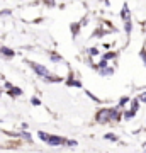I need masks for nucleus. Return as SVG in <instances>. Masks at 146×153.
Listing matches in <instances>:
<instances>
[{
  "label": "nucleus",
  "mask_w": 146,
  "mask_h": 153,
  "mask_svg": "<svg viewBox=\"0 0 146 153\" xmlns=\"http://www.w3.org/2000/svg\"><path fill=\"white\" fill-rule=\"evenodd\" d=\"M27 65L31 66V70L39 76V78H43L44 82H49V83H60V82H65V78L58 73H53V71H49L48 68L38 61H27Z\"/></svg>",
  "instance_id": "obj_1"
},
{
  "label": "nucleus",
  "mask_w": 146,
  "mask_h": 153,
  "mask_svg": "<svg viewBox=\"0 0 146 153\" xmlns=\"http://www.w3.org/2000/svg\"><path fill=\"white\" fill-rule=\"evenodd\" d=\"M38 138L44 143V145L53 146V148L65 146V143H66V138L58 136V134H51V133H44V131H38Z\"/></svg>",
  "instance_id": "obj_2"
},
{
  "label": "nucleus",
  "mask_w": 146,
  "mask_h": 153,
  "mask_svg": "<svg viewBox=\"0 0 146 153\" xmlns=\"http://www.w3.org/2000/svg\"><path fill=\"white\" fill-rule=\"evenodd\" d=\"M97 124H112V107H102L95 114Z\"/></svg>",
  "instance_id": "obj_3"
},
{
  "label": "nucleus",
  "mask_w": 146,
  "mask_h": 153,
  "mask_svg": "<svg viewBox=\"0 0 146 153\" xmlns=\"http://www.w3.org/2000/svg\"><path fill=\"white\" fill-rule=\"evenodd\" d=\"M65 82H66V85H68V87L82 88V82H80V78H78V75H76V73H73V71H70V73L66 75Z\"/></svg>",
  "instance_id": "obj_4"
},
{
  "label": "nucleus",
  "mask_w": 146,
  "mask_h": 153,
  "mask_svg": "<svg viewBox=\"0 0 146 153\" xmlns=\"http://www.w3.org/2000/svg\"><path fill=\"white\" fill-rule=\"evenodd\" d=\"M14 136H17L19 140H22L24 143H27V145H31V143H34V140H33V134L27 131V129H19L17 133H14Z\"/></svg>",
  "instance_id": "obj_5"
},
{
  "label": "nucleus",
  "mask_w": 146,
  "mask_h": 153,
  "mask_svg": "<svg viewBox=\"0 0 146 153\" xmlns=\"http://www.w3.org/2000/svg\"><path fill=\"white\" fill-rule=\"evenodd\" d=\"M16 56V51L9 46H0V58L2 60H12Z\"/></svg>",
  "instance_id": "obj_6"
},
{
  "label": "nucleus",
  "mask_w": 146,
  "mask_h": 153,
  "mask_svg": "<svg viewBox=\"0 0 146 153\" xmlns=\"http://www.w3.org/2000/svg\"><path fill=\"white\" fill-rule=\"evenodd\" d=\"M99 75L100 76H112L114 73H116V66L110 63V65H107V66H104V68H99Z\"/></svg>",
  "instance_id": "obj_7"
},
{
  "label": "nucleus",
  "mask_w": 146,
  "mask_h": 153,
  "mask_svg": "<svg viewBox=\"0 0 146 153\" xmlns=\"http://www.w3.org/2000/svg\"><path fill=\"white\" fill-rule=\"evenodd\" d=\"M102 58L107 60V61H110V63H114V61L117 60V51H116V49H107V51L102 53Z\"/></svg>",
  "instance_id": "obj_8"
},
{
  "label": "nucleus",
  "mask_w": 146,
  "mask_h": 153,
  "mask_svg": "<svg viewBox=\"0 0 146 153\" xmlns=\"http://www.w3.org/2000/svg\"><path fill=\"white\" fill-rule=\"evenodd\" d=\"M82 24L80 22H71L70 24V33H71V36L73 38H76V36H80V31H82Z\"/></svg>",
  "instance_id": "obj_9"
},
{
  "label": "nucleus",
  "mask_w": 146,
  "mask_h": 153,
  "mask_svg": "<svg viewBox=\"0 0 146 153\" xmlns=\"http://www.w3.org/2000/svg\"><path fill=\"white\" fill-rule=\"evenodd\" d=\"M7 94H9L10 97L17 99V97H22V95H24V90H22L21 87H16V85H12V87H10V90H9Z\"/></svg>",
  "instance_id": "obj_10"
},
{
  "label": "nucleus",
  "mask_w": 146,
  "mask_h": 153,
  "mask_svg": "<svg viewBox=\"0 0 146 153\" xmlns=\"http://www.w3.org/2000/svg\"><path fill=\"white\" fill-rule=\"evenodd\" d=\"M122 27H124L126 36H131V34H133V21H131V17L122 21Z\"/></svg>",
  "instance_id": "obj_11"
},
{
  "label": "nucleus",
  "mask_w": 146,
  "mask_h": 153,
  "mask_svg": "<svg viewBox=\"0 0 146 153\" xmlns=\"http://www.w3.org/2000/svg\"><path fill=\"white\" fill-rule=\"evenodd\" d=\"M138 116V111H134V109H131V107H127V109H124V121H133Z\"/></svg>",
  "instance_id": "obj_12"
},
{
  "label": "nucleus",
  "mask_w": 146,
  "mask_h": 153,
  "mask_svg": "<svg viewBox=\"0 0 146 153\" xmlns=\"http://www.w3.org/2000/svg\"><path fill=\"white\" fill-rule=\"evenodd\" d=\"M129 104H131V99L127 97V95H124V97H121L119 99V102H117V105H119L121 109L124 111V109H127L129 107Z\"/></svg>",
  "instance_id": "obj_13"
},
{
  "label": "nucleus",
  "mask_w": 146,
  "mask_h": 153,
  "mask_svg": "<svg viewBox=\"0 0 146 153\" xmlns=\"http://www.w3.org/2000/svg\"><path fill=\"white\" fill-rule=\"evenodd\" d=\"M49 60L53 61L54 65H60V63H63V56L58 55V53H54V51H51L49 53Z\"/></svg>",
  "instance_id": "obj_14"
},
{
  "label": "nucleus",
  "mask_w": 146,
  "mask_h": 153,
  "mask_svg": "<svg viewBox=\"0 0 146 153\" xmlns=\"http://www.w3.org/2000/svg\"><path fill=\"white\" fill-rule=\"evenodd\" d=\"M131 17V9H129V5L127 4H124L122 5V9H121V19L124 21V19H129Z\"/></svg>",
  "instance_id": "obj_15"
},
{
  "label": "nucleus",
  "mask_w": 146,
  "mask_h": 153,
  "mask_svg": "<svg viewBox=\"0 0 146 153\" xmlns=\"http://www.w3.org/2000/svg\"><path fill=\"white\" fill-rule=\"evenodd\" d=\"M104 140H107L110 143H119V136L116 134V133H105L104 134Z\"/></svg>",
  "instance_id": "obj_16"
},
{
  "label": "nucleus",
  "mask_w": 146,
  "mask_h": 153,
  "mask_svg": "<svg viewBox=\"0 0 146 153\" xmlns=\"http://www.w3.org/2000/svg\"><path fill=\"white\" fill-rule=\"evenodd\" d=\"M141 104H143V102H141L139 99H138V97H134V99H131V104H129V107H131V109H134V111H139Z\"/></svg>",
  "instance_id": "obj_17"
},
{
  "label": "nucleus",
  "mask_w": 146,
  "mask_h": 153,
  "mask_svg": "<svg viewBox=\"0 0 146 153\" xmlns=\"http://www.w3.org/2000/svg\"><path fill=\"white\" fill-rule=\"evenodd\" d=\"M76 145H78V141H76V140H70V138H66L65 146H68V148H75Z\"/></svg>",
  "instance_id": "obj_18"
},
{
  "label": "nucleus",
  "mask_w": 146,
  "mask_h": 153,
  "mask_svg": "<svg viewBox=\"0 0 146 153\" xmlns=\"http://www.w3.org/2000/svg\"><path fill=\"white\" fill-rule=\"evenodd\" d=\"M138 99H139L143 104H146V90H141V92L138 94Z\"/></svg>",
  "instance_id": "obj_19"
},
{
  "label": "nucleus",
  "mask_w": 146,
  "mask_h": 153,
  "mask_svg": "<svg viewBox=\"0 0 146 153\" xmlns=\"http://www.w3.org/2000/svg\"><path fill=\"white\" fill-rule=\"evenodd\" d=\"M31 104H33L34 107H39V105H41V100H39V97H31Z\"/></svg>",
  "instance_id": "obj_20"
},
{
  "label": "nucleus",
  "mask_w": 146,
  "mask_h": 153,
  "mask_svg": "<svg viewBox=\"0 0 146 153\" xmlns=\"http://www.w3.org/2000/svg\"><path fill=\"white\" fill-rule=\"evenodd\" d=\"M80 24H82V27H85V26H88V24H90V17H88V16H87V17H83V19L80 21Z\"/></svg>",
  "instance_id": "obj_21"
},
{
  "label": "nucleus",
  "mask_w": 146,
  "mask_h": 153,
  "mask_svg": "<svg viewBox=\"0 0 146 153\" xmlns=\"http://www.w3.org/2000/svg\"><path fill=\"white\" fill-rule=\"evenodd\" d=\"M139 58L143 60V65L146 66V49H141L139 51Z\"/></svg>",
  "instance_id": "obj_22"
},
{
  "label": "nucleus",
  "mask_w": 146,
  "mask_h": 153,
  "mask_svg": "<svg viewBox=\"0 0 146 153\" xmlns=\"http://www.w3.org/2000/svg\"><path fill=\"white\" fill-rule=\"evenodd\" d=\"M85 94H87V95H88L90 99H92L93 102H99V97H95V95H93V94L90 92V90H85Z\"/></svg>",
  "instance_id": "obj_23"
},
{
  "label": "nucleus",
  "mask_w": 146,
  "mask_h": 153,
  "mask_svg": "<svg viewBox=\"0 0 146 153\" xmlns=\"http://www.w3.org/2000/svg\"><path fill=\"white\" fill-rule=\"evenodd\" d=\"M12 10L10 9H5V10H0V16H10Z\"/></svg>",
  "instance_id": "obj_24"
},
{
  "label": "nucleus",
  "mask_w": 146,
  "mask_h": 153,
  "mask_svg": "<svg viewBox=\"0 0 146 153\" xmlns=\"http://www.w3.org/2000/svg\"><path fill=\"white\" fill-rule=\"evenodd\" d=\"M21 128H22V129H27L29 126H27V123H22V124H21Z\"/></svg>",
  "instance_id": "obj_25"
},
{
  "label": "nucleus",
  "mask_w": 146,
  "mask_h": 153,
  "mask_svg": "<svg viewBox=\"0 0 146 153\" xmlns=\"http://www.w3.org/2000/svg\"><path fill=\"white\" fill-rule=\"evenodd\" d=\"M143 150H145V152H146V141L143 143Z\"/></svg>",
  "instance_id": "obj_26"
},
{
  "label": "nucleus",
  "mask_w": 146,
  "mask_h": 153,
  "mask_svg": "<svg viewBox=\"0 0 146 153\" xmlns=\"http://www.w3.org/2000/svg\"><path fill=\"white\" fill-rule=\"evenodd\" d=\"M143 33H145V34H146V26H145V27H143Z\"/></svg>",
  "instance_id": "obj_27"
},
{
  "label": "nucleus",
  "mask_w": 146,
  "mask_h": 153,
  "mask_svg": "<svg viewBox=\"0 0 146 153\" xmlns=\"http://www.w3.org/2000/svg\"><path fill=\"white\" fill-rule=\"evenodd\" d=\"M0 46H2V44H0Z\"/></svg>",
  "instance_id": "obj_28"
}]
</instances>
